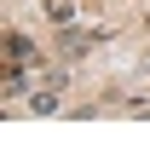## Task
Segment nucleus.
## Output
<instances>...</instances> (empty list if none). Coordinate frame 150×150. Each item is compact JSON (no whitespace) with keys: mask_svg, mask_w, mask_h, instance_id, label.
<instances>
[{"mask_svg":"<svg viewBox=\"0 0 150 150\" xmlns=\"http://www.w3.org/2000/svg\"><path fill=\"white\" fill-rule=\"evenodd\" d=\"M104 40H110V29H75V23H64L52 46H58V58H64V64H75V58H87L93 46H104Z\"/></svg>","mask_w":150,"mask_h":150,"instance_id":"nucleus-1","label":"nucleus"},{"mask_svg":"<svg viewBox=\"0 0 150 150\" xmlns=\"http://www.w3.org/2000/svg\"><path fill=\"white\" fill-rule=\"evenodd\" d=\"M0 46H6V64H35V35H23V29H6V40H0Z\"/></svg>","mask_w":150,"mask_h":150,"instance_id":"nucleus-2","label":"nucleus"},{"mask_svg":"<svg viewBox=\"0 0 150 150\" xmlns=\"http://www.w3.org/2000/svg\"><path fill=\"white\" fill-rule=\"evenodd\" d=\"M40 12H46V18L64 29V23H75V0H40Z\"/></svg>","mask_w":150,"mask_h":150,"instance_id":"nucleus-3","label":"nucleus"},{"mask_svg":"<svg viewBox=\"0 0 150 150\" xmlns=\"http://www.w3.org/2000/svg\"><path fill=\"white\" fill-rule=\"evenodd\" d=\"M29 110H35V115H52V110H58V87H46V93H35V98H29Z\"/></svg>","mask_w":150,"mask_h":150,"instance_id":"nucleus-4","label":"nucleus"},{"mask_svg":"<svg viewBox=\"0 0 150 150\" xmlns=\"http://www.w3.org/2000/svg\"><path fill=\"white\" fill-rule=\"evenodd\" d=\"M127 110H133V115H150V98H133Z\"/></svg>","mask_w":150,"mask_h":150,"instance_id":"nucleus-5","label":"nucleus"}]
</instances>
